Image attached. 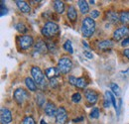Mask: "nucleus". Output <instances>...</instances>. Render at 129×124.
I'll return each instance as SVG.
<instances>
[{"label": "nucleus", "mask_w": 129, "mask_h": 124, "mask_svg": "<svg viewBox=\"0 0 129 124\" xmlns=\"http://www.w3.org/2000/svg\"><path fill=\"white\" fill-rule=\"evenodd\" d=\"M95 22L91 17H85L81 22V33L85 38L91 37L95 32Z\"/></svg>", "instance_id": "1"}, {"label": "nucleus", "mask_w": 129, "mask_h": 124, "mask_svg": "<svg viewBox=\"0 0 129 124\" xmlns=\"http://www.w3.org/2000/svg\"><path fill=\"white\" fill-rule=\"evenodd\" d=\"M31 75L33 77V79L34 81L36 82V84H38L39 86H41L42 88L46 87L47 85V81L45 79V76L42 72V70L39 68V67H36L34 66L31 69Z\"/></svg>", "instance_id": "2"}, {"label": "nucleus", "mask_w": 129, "mask_h": 124, "mask_svg": "<svg viewBox=\"0 0 129 124\" xmlns=\"http://www.w3.org/2000/svg\"><path fill=\"white\" fill-rule=\"evenodd\" d=\"M59 33V26L54 22H47L42 28V35L46 38H52Z\"/></svg>", "instance_id": "3"}, {"label": "nucleus", "mask_w": 129, "mask_h": 124, "mask_svg": "<svg viewBox=\"0 0 129 124\" xmlns=\"http://www.w3.org/2000/svg\"><path fill=\"white\" fill-rule=\"evenodd\" d=\"M73 69V62L69 57H62L58 63V70L62 74H69Z\"/></svg>", "instance_id": "4"}, {"label": "nucleus", "mask_w": 129, "mask_h": 124, "mask_svg": "<svg viewBox=\"0 0 129 124\" xmlns=\"http://www.w3.org/2000/svg\"><path fill=\"white\" fill-rule=\"evenodd\" d=\"M34 45V40L30 35H23L19 39V46L22 50H28Z\"/></svg>", "instance_id": "5"}, {"label": "nucleus", "mask_w": 129, "mask_h": 124, "mask_svg": "<svg viewBox=\"0 0 129 124\" xmlns=\"http://www.w3.org/2000/svg\"><path fill=\"white\" fill-rule=\"evenodd\" d=\"M28 98H29V93L24 88H18L14 91V99L18 104H22Z\"/></svg>", "instance_id": "6"}, {"label": "nucleus", "mask_w": 129, "mask_h": 124, "mask_svg": "<svg viewBox=\"0 0 129 124\" xmlns=\"http://www.w3.org/2000/svg\"><path fill=\"white\" fill-rule=\"evenodd\" d=\"M0 121L1 124H9L12 121V113L6 107H2L0 111Z\"/></svg>", "instance_id": "7"}, {"label": "nucleus", "mask_w": 129, "mask_h": 124, "mask_svg": "<svg viewBox=\"0 0 129 124\" xmlns=\"http://www.w3.org/2000/svg\"><path fill=\"white\" fill-rule=\"evenodd\" d=\"M127 35H129V28L126 26H122L113 32V39L115 41H120Z\"/></svg>", "instance_id": "8"}, {"label": "nucleus", "mask_w": 129, "mask_h": 124, "mask_svg": "<svg viewBox=\"0 0 129 124\" xmlns=\"http://www.w3.org/2000/svg\"><path fill=\"white\" fill-rule=\"evenodd\" d=\"M69 81L72 85H74L78 88H81V89H83L87 84L85 79L83 78H76V77H73V76L69 77Z\"/></svg>", "instance_id": "9"}, {"label": "nucleus", "mask_w": 129, "mask_h": 124, "mask_svg": "<svg viewBox=\"0 0 129 124\" xmlns=\"http://www.w3.org/2000/svg\"><path fill=\"white\" fill-rule=\"evenodd\" d=\"M68 120V113L64 107L58 108L57 114H56V121L58 124H64Z\"/></svg>", "instance_id": "10"}, {"label": "nucleus", "mask_w": 129, "mask_h": 124, "mask_svg": "<svg viewBox=\"0 0 129 124\" xmlns=\"http://www.w3.org/2000/svg\"><path fill=\"white\" fill-rule=\"evenodd\" d=\"M84 96H85L87 102H89L90 104H95L98 100V94L96 91H94L92 89H86L84 92Z\"/></svg>", "instance_id": "11"}, {"label": "nucleus", "mask_w": 129, "mask_h": 124, "mask_svg": "<svg viewBox=\"0 0 129 124\" xmlns=\"http://www.w3.org/2000/svg\"><path fill=\"white\" fill-rule=\"evenodd\" d=\"M48 50V45L43 41V40H39L35 46H34V52L35 54H45Z\"/></svg>", "instance_id": "12"}, {"label": "nucleus", "mask_w": 129, "mask_h": 124, "mask_svg": "<svg viewBox=\"0 0 129 124\" xmlns=\"http://www.w3.org/2000/svg\"><path fill=\"white\" fill-rule=\"evenodd\" d=\"M16 5H17V7L19 8V10H20L22 13H30V11H31V7H30V5H29L26 1H23V0H17Z\"/></svg>", "instance_id": "13"}, {"label": "nucleus", "mask_w": 129, "mask_h": 124, "mask_svg": "<svg viewBox=\"0 0 129 124\" xmlns=\"http://www.w3.org/2000/svg\"><path fill=\"white\" fill-rule=\"evenodd\" d=\"M58 109L56 107V105L52 102H47V104L45 105V113L48 116H56Z\"/></svg>", "instance_id": "14"}, {"label": "nucleus", "mask_w": 129, "mask_h": 124, "mask_svg": "<svg viewBox=\"0 0 129 124\" xmlns=\"http://www.w3.org/2000/svg\"><path fill=\"white\" fill-rule=\"evenodd\" d=\"M112 47L113 43L110 40H103V41H100L97 43V48L99 50H102V51H106L108 49H111Z\"/></svg>", "instance_id": "15"}, {"label": "nucleus", "mask_w": 129, "mask_h": 124, "mask_svg": "<svg viewBox=\"0 0 129 124\" xmlns=\"http://www.w3.org/2000/svg\"><path fill=\"white\" fill-rule=\"evenodd\" d=\"M59 74H60V72H59L58 68H48V69L45 71L46 77L49 78L50 79L58 78V77H59Z\"/></svg>", "instance_id": "16"}, {"label": "nucleus", "mask_w": 129, "mask_h": 124, "mask_svg": "<svg viewBox=\"0 0 129 124\" xmlns=\"http://www.w3.org/2000/svg\"><path fill=\"white\" fill-rule=\"evenodd\" d=\"M67 14H68V18L72 22H75L78 19V12H77L75 6H73V5L69 6V9H68V13Z\"/></svg>", "instance_id": "17"}, {"label": "nucleus", "mask_w": 129, "mask_h": 124, "mask_svg": "<svg viewBox=\"0 0 129 124\" xmlns=\"http://www.w3.org/2000/svg\"><path fill=\"white\" fill-rule=\"evenodd\" d=\"M25 84L27 86V88L30 90V91H36L37 90V84L36 82L34 81V79L31 78H25Z\"/></svg>", "instance_id": "18"}, {"label": "nucleus", "mask_w": 129, "mask_h": 124, "mask_svg": "<svg viewBox=\"0 0 129 124\" xmlns=\"http://www.w3.org/2000/svg\"><path fill=\"white\" fill-rule=\"evenodd\" d=\"M54 8L55 10L60 13V14H63L64 12V4L63 1H60V0H57V1H54Z\"/></svg>", "instance_id": "19"}, {"label": "nucleus", "mask_w": 129, "mask_h": 124, "mask_svg": "<svg viewBox=\"0 0 129 124\" xmlns=\"http://www.w3.org/2000/svg\"><path fill=\"white\" fill-rule=\"evenodd\" d=\"M106 16H107V20L110 21L112 24H115V23H117L119 21V16L114 11H108L106 13Z\"/></svg>", "instance_id": "20"}, {"label": "nucleus", "mask_w": 129, "mask_h": 124, "mask_svg": "<svg viewBox=\"0 0 129 124\" xmlns=\"http://www.w3.org/2000/svg\"><path fill=\"white\" fill-rule=\"evenodd\" d=\"M78 5H79L80 10L81 11L82 14H86L89 11V7H88V4H87L86 1H84V0H79L78 1Z\"/></svg>", "instance_id": "21"}, {"label": "nucleus", "mask_w": 129, "mask_h": 124, "mask_svg": "<svg viewBox=\"0 0 129 124\" xmlns=\"http://www.w3.org/2000/svg\"><path fill=\"white\" fill-rule=\"evenodd\" d=\"M119 22L122 24H129V10L121 11L119 14Z\"/></svg>", "instance_id": "22"}, {"label": "nucleus", "mask_w": 129, "mask_h": 124, "mask_svg": "<svg viewBox=\"0 0 129 124\" xmlns=\"http://www.w3.org/2000/svg\"><path fill=\"white\" fill-rule=\"evenodd\" d=\"M45 100H46L45 99V96L42 93L37 94V96H36V102H37V104L39 106H43L45 104Z\"/></svg>", "instance_id": "23"}, {"label": "nucleus", "mask_w": 129, "mask_h": 124, "mask_svg": "<svg viewBox=\"0 0 129 124\" xmlns=\"http://www.w3.org/2000/svg\"><path fill=\"white\" fill-rule=\"evenodd\" d=\"M110 88H111V90L113 91V93L115 94V95H120V93H121V90H120V87L116 84V83H114V82H112V83H110Z\"/></svg>", "instance_id": "24"}, {"label": "nucleus", "mask_w": 129, "mask_h": 124, "mask_svg": "<svg viewBox=\"0 0 129 124\" xmlns=\"http://www.w3.org/2000/svg\"><path fill=\"white\" fill-rule=\"evenodd\" d=\"M64 49L66 50V51H67V52H69L70 54H73V53H74L73 45H72V42H71L70 40L66 41V43L64 44Z\"/></svg>", "instance_id": "25"}, {"label": "nucleus", "mask_w": 129, "mask_h": 124, "mask_svg": "<svg viewBox=\"0 0 129 124\" xmlns=\"http://www.w3.org/2000/svg\"><path fill=\"white\" fill-rule=\"evenodd\" d=\"M16 30L18 32H20L21 34H24V33H26L27 32V27H26V25H24L23 23H18L16 25Z\"/></svg>", "instance_id": "26"}, {"label": "nucleus", "mask_w": 129, "mask_h": 124, "mask_svg": "<svg viewBox=\"0 0 129 124\" xmlns=\"http://www.w3.org/2000/svg\"><path fill=\"white\" fill-rule=\"evenodd\" d=\"M72 100H73V102H75V103H79V102L81 100V93H80V92L74 93V94L72 95Z\"/></svg>", "instance_id": "27"}, {"label": "nucleus", "mask_w": 129, "mask_h": 124, "mask_svg": "<svg viewBox=\"0 0 129 124\" xmlns=\"http://www.w3.org/2000/svg\"><path fill=\"white\" fill-rule=\"evenodd\" d=\"M99 109L96 108V107H94V108H92V110H91V112H90V117L91 118H98L99 117Z\"/></svg>", "instance_id": "28"}, {"label": "nucleus", "mask_w": 129, "mask_h": 124, "mask_svg": "<svg viewBox=\"0 0 129 124\" xmlns=\"http://www.w3.org/2000/svg\"><path fill=\"white\" fill-rule=\"evenodd\" d=\"M23 124H36V122L32 116H26L23 119Z\"/></svg>", "instance_id": "29"}, {"label": "nucleus", "mask_w": 129, "mask_h": 124, "mask_svg": "<svg viewBox=\"0 0 129 124\" xmlns=\"http://www.w3.org/2000/svg\"><path fill=\"white\" fill-rule=\"evenodd\" d=\"M50 84H51V86L52 87H57L58 85H59V81L57 80V78H52V79H50Z\"/></svg>", "instance_id": "30"}, {"label": "nucleus", "mask_w": 129, "mask_h": 124, "mask_svg": "<svg viewBox=\"0 0 129 124\" xmlns=\"http://www.w3.org/2000/svg\"><path fill=\"white\" fill-rule=\"evenodd\" d=\"M0 5H1V13H0V15L4 16V14H7V8L4 6V1H1Z\"/></svg>", "instance_id": "31"}, {"label": "nucleus", "mask_w": 129, "mask_h": 124, "mask_svg": "<svg viewBox=\"0 0 129 124\" xmlns=\"http://www.w3.org/2000/svg\"><path fill=\"white\" fill-rule=\"evenodd\" d=\"M99 16V11H97V10H92L91 12H90V17L92 18V19H95Z\"/></svg>", "instance_id": "32"}, {"label": "nucleus", "mask_w": 129, "mask_h": 124, "mask_svg": "<svg viewBox=\"0 0 129 124\" xmlns=\"http://www.w3.org/2000/svg\"><path fill=\"white\" fill-rule=\"evenodd\" d=\"M83 55H84L87 59H89V60H91V59L93 58V55H92L90 52H88V51H84V52H83Z\"/></svg>", "instance_id": "33"}, {"label": "nucleus", "mask_w": 129, "mask_h": 124, "mask_svg": "<svg viewBox=\"0 0 129 124\" xmlns=\"http://www.w3.org/2000/svg\"><path fill=\"white\" fill-rule=\"evenodd\" d=\"M48 50L49 51H51V52H55V51L57 50V48H56V46H55V44L50 43V44H48Z\"/></svg>", "instance_id": "34"}, {"label": "nucleus", "mask_w": 129, "mask_h": 124, "mask_svg": "<svg viewBox=\"0 0 129 124\" xmlns=\"http://www.w3.org/2000/svg\"><path fill=\"white\" fill-rule=\"evenodd\" d=\"M121 46H122V47L129 46V37H128V38H126V39H124V40L122 41V43H121Z\"/></svg>", "instance_id": "35"}, {"label": "nucleus", "mask_w": 129, "mask_h": 124, "mask_svg": "<svg viewBox=\"0 0 129 124\" xmlns=\"http://www.w3.org/2000/svg\"><path fill=\"white\" fill-rule=\"evenodd\" d=\"M123 55L129 60V49H125V50L123 51Z\"/></svg>", "instance_id": "36"}, {"label": "nucleus", "mask_w": 129, "mask_h": 124, "mask_svg": "<svg viewBox=\"0 0 129 124\" xmlns=\"http://www.w3.org/2000/svg\"><path fill=\"white\" fill-rule=\"evenodd\" d=\"M80 120H82V117L78 118V119H75V120H74V122H78V121H80Z\"/></svg>", "instance_id": "37"}, {"label": "nucleus", "mask_w": 129, "mask_h": 124, "mask_svg": "<svg viewBox=\"0 0 129 124\" xmlns=\"http://www.w3.org/2000/svg\"><path fill=\"white\" fill-rule=\"evenodd\" d=\"M82 44H83V46H84V47H86V48H88V45L86 44V42H84V41H83V42H82Z\"/></svg>", "instance_id": "38"}, {"label": "nucleus", "mask_w": 129, "mask_h": 124, "mask_svg": "<svg viewBox=\"0 0 129 124\" xmlns=\"http://www.w3.org/2000/svg\"><path fill=\"white\" fill-rule=\"evenodd\" d=\"M41 124H47V123H46V121H45L44 119H42V120H41Z\"/></svg>", "instance_id": "39"}, {"label": "nucleus", "mask_w": 129, "mask_h": 124, "mask_svg": "<svg viewBox=\"0 0 129 124\" xmlns=\"http://www.w3.org/2000/svg\"><path fill=\"white\" fill-rule=\"evenodd\" d=\"M89 3H91V4H94V1H93V0H90V1H89Z\"/></svg>", "instance_id": "40"}]
</instances>
